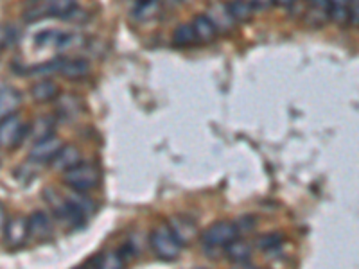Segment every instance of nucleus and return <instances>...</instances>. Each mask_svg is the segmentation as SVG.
<instances>
[{
    "instance_id": "obj_22",
    "label": "nucleus",
    "mask_w": 359,
    "mask_h": 269,
    "mask_svg": "<svg viewBox=\"0 0 359 269\" xmlns=\"http://www.w3.org/2000/svg\"><path fill=\"white\" fill-rule=\"evenodd\" d=\"M282 242H284V235L281 232H270L257 239V248L263 251H270L281 246Z\"/></svg>"
},
{
    "instance_id": "obj_26",
    "label": "nucleus",
    "mask_w": 359,
    "mask_h": 269,
    "mask_svg": "<svg viewBox=\"0 0 359 269\" xmlns=\"http://www.w3.org/2000/svg\"><path fill=\"white\" fill-rule=\"evenodd\" d=\"M6 223H8V215H6V208L0 205V232H4Z\"/></svg>"
},
{
    "instance_id": "obj_23",
    "label": "nucleus",
    "mask_w": 359,
    "mask_h": 269,
    "mask_svg": "<svg viewBox=\"0 0 359 269\" xmlns=\"http://www.w3.org/2000/svg\"><path fill=\"white\" fill-rule=\"evenodd\" d=\"M61 60H63V58H54V60L45 61V63H42V65L31 67V69L28 70V74H25V76H47V74L60 72Z\"/></svg>"
},
{
    "instance_id": "obj_19",
    "label": "nucleus",
    "mask_w": 359,
    "mask_h": 269,
    "mask_svg": "<svg viewBox=\"0 0 359 269\" xmlns=\"http://www.w3.org/2000/svg\"><path fill=\"white\" fill-rule=\"evenodd\" d=\"M226 10L234 22H246L254 14V6L250 2H232V4H226Z\"/></svg>"
},
{
    "instance_id": "obj_16",
    "label": "nucleus",
    "mask_w": 359,
    "mask_h": 269,
    "mask_svg": "<svg viewBox=\"0 0 359 269\" xmlns=\"http://www.w3.org/2000/svg\"><path fill=\"white\" fill-rule=\"evenodd\" d=\"M171 40H173V45L176 47H191L198 41L191 23H180L178 28L173 31V38Z\"/></svg>"
},
{
    "instance_id": "obj_9",
    "label": "nucleus",
    "mask_w": 359,
    "mask_h": 269,
    "mask_svg": "<svg viewBox=\"0 0 359 269\" xmlns=\"http://www.w3.org/2000/svg\"><path fill=\"white\" fill-rule=\"evenodd\" d=\"M28 232L29 237H32L34 241H47L51 239L52 235V223L49 214L42 212V210H36L32 212L31 217L28 219Z\"/></svg>"
},
{
    "instance_id": "obj_4",
    "label": "nucleus",
    "mask_w": 359,
    "mask_h": 269,
    "mask_svg": "<svg viewBox=\"0 0 359 269\" xmlns=\"http://www.w3.org/2000/svg\"><path fill=\"white\" fill-rule=\"evenodd\" d=\"M29 135V126L23 124L19 114L8 115L0 119V149L20 146Z\"/></svg>"
},
{
    "instance_id": "obj_10",
    "label": "nucleus",
    "mask_w": 359,
    "mask_h": 269,
    "mask_svg": "<svg viewBox=\"0 0 359 269\" xmlns=\"http://www.w3.org/2000/svg\"><path fill=\"white\" fill-rule=\"evenodd\" d=\"M6 242L10 244L11 248L22 246L23 242L28 241L29 232H28V219L25 217H11L8 223H6Z\"/></svg>"
},
{
    "instance_id": "obj_25",
    "label": "nucleus",
    "mask_w": 359,
    "mask_h": 269,
    "mask_svg": "<svg viewBox=\"0 0 359 269\" xmlns=\"http://www.w3.org/2000/svg\"><path fill=\"white\" fill-rule=\"evenodd\" d=\"M158 10V4L157 2H138L137 6L133 8V17L135 19L138 20H142V19H148V17H151L155 11Z\"/></svg>"
},
{
    "instance_id": "obj_17",
    "label": "nucleus",
    "mask_w": 359,
    "mask_h": 269,
    "mask_svg": "<svg viewBox=\"0 0 359 269\" xmlns=\"http://www.w3.org/2000/svg\"><path fill=\"white\" fill-rule=\"evenodd\" d=\"M225 250L228 259H232L234 262H246L252 257V246H250L248 242L239 241V239H235L230 244H226Z\"/></svg>"
},
{
    "instance_id": "obj_28",
    "label": "nucleus",
    "mask_w": 359,
    "mask_h": 269,
    "mask_svg": "<svg viewBox=\"0 0 359 269\" xmlns=\"http://www.w3.org/2000/svg\"><path fill=\"white\" fill-rule=\"evenodd\" d=\"M76 269H85V266H83V268H76Z\"/></svg>"
},
{
    "instance_id": "obj_11",
    "label": "nucleus",
    "mask_w": 359,
    "mask_h": 269,
    "mask_svg": "<svg viewBox=\"0 0 359 269\" xmlns=\"http://www.w3.org/2000/svg\"><path fill=\"white\" fill-rule=\"evenodd\" d=\"M81 164V151L76 146L69 144V146H63L58 155L51 160L52 169L61 171V173H67V171L74 169L76 165Z\"/></svg>"
},
{
    "instance_id": "obj_13",
    "label": "nucleus",
    "mask_w": 359,
    "mask_h": 269,
    "mask_svg": "<svg viewBox=\"0 0 359 269\" xmlns=\"http://www.w3.org/2000/svg\"><path fill=\"white\" fill-rule=\"evenodd\" d=\"M31 96L36 103H49V100L58 99L60 96V88L51 79H42L32 85L31 88Z\"/></svg>"
},
{
    "instance_id": "obj_5",
    "label": "nucleus",
    "mask_w": 359,
    "mask_h": 269,
    "mask_svg": "<svg viewBox=\"0 0 359 269\" xmlns=\"http://www.w3.org/2000/svg\"><path fill=\"white\" fill-rule=\"evenodd\" d=\"M237 226L232 221H216L202 232V242L208 248H225L237 239Z\"/></svg>"
},
{
    "instance_id": "obj_2",
    "label": "nucleus",
    "mask_w": 359,
    "mask_h": 269,
    "mask_svg": "<svg viewBox=\"0 0 359 269\" xmlns=\"http://www.w3.org/2000/svg\"><path fill=\"white\" fill-rule=\"evenodd\" d=\"M63 183L67 187L74 189L79 194H83V192L96 189L101 183V171L97 165L81 162L79 165H76L74 169L63 173Z\"/></svg>"
},
{
    "instance_id": "obj_14",
    "label": "nucleus",
    "mask_w": 359,
    "mask_h": 269,
    "mask_svg": "<svg viewBox=\"0 0 359 269\" xmlns=\"http://www.w3.org/2000/svg\"><path fill=\"white\" fill-rule=\"evenodd\" d=\"M22 103V96L11 87L0 88V119L13 115Z\"/></svg>"
},
{
    "instance_id": "obj_24",
    "label": "nucleus",
    "mask_w": 359,
    "mask_h": 269,
    "mask_svg": "<svg viewBox=\"0 0 359 269\" xmlns=\"http://www.w3.org/2000/svg\"><path fill=\"white\" fill-rule=\"evenodd\" d=\"M45 17H51L49 14V2H43V4H32L31 8L23 11V20L25 22H36V20H42Z\"/></svg>"
},
{
    "instance_id": "obj_20",
    "label": "nucleus",
    "mask_w": 359,
    "mask_h": 269,
    "mask_svg": "<svg viewBox=\"0 0 359 269\" xmlns=\"http://www.w3.org/2000/svg\"><path fill=\"white\" fill-rule=\"evenodd\" d=\"M329 20L336 22L338 25H345L350 22V6L343 2H331L329 8Z\"/></svg>"
},
{
    "instance_id": "obj_15",
    "label": "nucleus",
    "mask_w": 359,
    "mask_h": 269,
    "mask_svg": "<svg viewBox=\"0 0 359 269\" xmlns=\"http://www.w3.org/2000/svg\"><path fill=\"white\" fill-rule=\"evenodd\" d=\"M191 25H193V29H194L196 40L202 41V43H210V41L216 40L217 29L214 28V23L208 20L207 14H198Z\"/></svg>"
},
{
    "instance_id": "obj_6",
    "label": "nucleus",
    "mask_w": 359,
    "mask_h": 269,
    "mask_svg": "<svg viewBox=\"0 0 359 269\" xmlns=\"http://www.w3.org/2000/svg\"><path fill=\"white\" fill-rule=\"evenodd\" d=\"M167 228L175 235L180 246H187L198 237V224L187 215H173L167 223Z\"/></svg>"
},
{
    "instance_id": "obj_7",
    "label": "nucleus",
    "mask_w": 359,
    "mask_h": 269,
    "mask_svg": "<svg viewBox=\"0 0 359 269\" xmlns=\"http://www.w3.org/2000/svg\"><path fill=\"white\" fill-rule=\"evenodd\" d=\"M129 248L124 246L117 251H102L88 260L85 269H124Z\"/></svg>"
},
{
    "instance_id": "obj_3",
    "label": "nucleus",
    "mask_w": 359,
    "mask_h": 269,
    "mask_svg": "<svg viewBox=\"0 0 359 269\" xmlns=\"http://www.w3.org/2000/svg\"><path fill=\"white\" fill-rule=\"evenodd\" d=\"M149 244H151V250L155 251V255L160 260H171L178 259L180 255V244L175 239V235L171 233V230L167 228V224H162L151 232V237H149Z\"/></svg>"
},
{
    "instance_id": "obj_18",
    "label": "nucleus",
    "mask_w": 359,
    "mask_h": 269,
    "mask_svg": "<svg viewBox=\"0 0 359 269\" xmlns=\"http://www.w3.org/2000/svg\"><path fill=\"white\" fill-rule=\"evenodd\" d=\"M329 8L331 2H313L307 10V23L314 25V20H318L316 28H322L329 20Z\"/></svg>"
},
{
    "instance_id": "obj_8",
    "label": "nucleus",
    "mask_w": 359,
    "mask_h": 269,
    "mask_svg": "<svg viewBox=\"0 0 359 269\" xmlns=\"http://www.w3.org/2000/svg\"><path fill=\"white\" fill-rule=\"evenodd\" d=\"M63 147V142L56 135H51V137L43 138V140L34 142L31 153H29V162H34V164H45L58 155V151Z\"/></svg>"
},
{
    "instance_id": "obj_1",
    "label": "nucleus",
    "mask_w": 359,
    "mask_h": 269,
    "mask_svg": "<svg viewBox=\"0 0 359 269\" xmlns=\"http://www.w3.org/2000/svg\"><path fill=\"white\" fill-rule=\"evenodd\" d=\"M43 200L47 205L51 206L54 217L65 223L67 226H83L85 224V212L79 208V205L74 201V197L63 196L61 192L56 191L54 187L43 189Z\"/></svg>"
},
{
    "instance_id": "obj_21",
    "label": "nucleus",
    "mask_w": 359,
    "mask_h": 269,
    "mask_svg": "<svg viewBox=\"0 0 359 269\" xmlns=\"http://www.w3.org/2000/svg\"><path fill=\"white\" fill-rule=\"evenodd\" d=\"M52 129H54V119L49 117V115H43V117H40V119L34 122V129H32V133H34V137H36V142H38V140H43V138L47 137H51V135H54Z\"/></svg>"
},
{
    "instance_id": "obj_12",
    "label": "nucleus",
    "mask_w": 359,
    "mask_h": 269,
    "mask_svg": "<svg viewBox=\"0 0 359 269\" xmlns=\"http://www.w3.org/2000/svg\"><path fill=\"white\" fill-rule=\"evenodd\" d=\"M88 72H90V63L83 58H63L61 60L60 74L65 79L78 81V79H83Z\"/></svg>"
},
{
    "instance_id": "obj_27",
    "label": "nucleus",
    "mask_w": 359,
    "mask_h": 269,
    "mask_svg": "<svg viewBox=\"0 0 359 269\" xmlns=\"http://www.w3.org/2000/svg\"><path fill=\"white\" fill-rule=\"evenodd\" d=\"M243 269H263V268H257V266H252V264H248V266H244Z\"/></svg>"
}]
</instances>
